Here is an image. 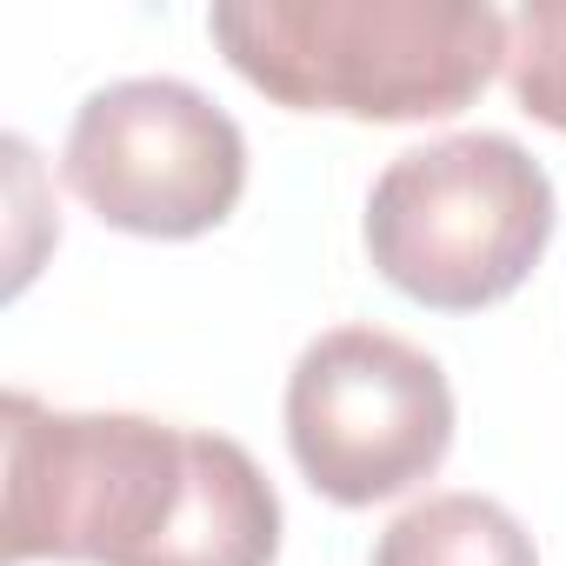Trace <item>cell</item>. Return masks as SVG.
Listing matches in <instances>:
<instances>
[{
	"instance_id": "6da1fadb",
	"label": "cell",
	"mask_w": 566,
	"mask_h": 566,
	"mask_svg": "<svg viewBox=\"0 0 566 566\" xmlns=\"http://www.w3.org/2000/svg\"><path fill=\"white\" fill-rule=\"evenodd\" d=\"M207 34L273 107L407 127L473 107L513 21L486 0H227Z\"/></svg>"
},
{
	"instance_id": "5b68a950",
	"label": "cell",
	"mask_w": 566,
	"mask_h": 566,
	"mask_svg": "<svg viewBox=\"0 0 566 566\" xmlns=\"http://www.w3.org/2000/svg\"><path fill=\"white\" fill-rule=\"evenodd\" d=\"M61 180L120 233L200 240L247 193V134L187 81H114L74 114Z\"/></svg>"
},
{
	"instance_id": "7a4b0ae2",
	"label": "cell",
	"mask_w": 566,
	"mask_h": 566,
	"mask_svg": "<svg viewBox=\"0 0 566 566\" xmlns=\"http://www.w3.org/2000/svg\"><path fill=\"white\" fill-rule=\"evenodd\" d=\"M193 473V433L147 413L0 400V566H147Z\"/></svg>"
},
{
	"instance_id": "3957f363",
	"label": "cell",
	"mask_w": 566,
	"mask_h": 566,
	"mask_svg": "<svg viewBox=\"0 0 566 566\" xmlns=\"http://www.w3.org/2000/svg\"><path fill=\"white\" fill-rule=\"evenodd\" d=\"M559 200L513 134H453L387 160L367 193V253L394 294L480 314L539 266Z\"/></svg>"
},
{
	"instance_id": "ba28073f",
	"label": "cell",
	"mask_w": 566,
	"mask_h": 566,
	"mask_svg": "<svg viewBox=\"0 0 566 566\" xmlns=\"http://www.w3.org/2000/svg\"><path fill=\"white\" fill-rule=\"evenodd\" d=\"M506 87L513 107L539 127L566 134V0H526L506 41Z\"/></svg>"
},
{
	"instance_id": "277c9868",
	"label": "cell",
	"mask_w": 566,
	"mask_h": 566,
	"mask_svg": "<svg viewBox=\"0 0 566 566\" xmlns=\"http://www.w3.org/2000/svg\"><path fill=\"white\" fill-rule=\"evenodd\" d=\"M287 447L321 500H394L440 473L453 447V387L413 340L334 327L287 374Z\"/></svg>"
},
{
	"instance_id": "52a82bcc",
	"label": "cell",
	"mask_w": 566,
	"mask_h": 566,
	"mask_svg": "<svg viewBox=\"0 0 566 566\" xmlns=\"http://www.w3.org/2000/svg\"><path fill=\"white\" fill-rule=\"evenodd\" d=\"M374 566H539V546L486 493H427L380 533Z\"/></svg>"
},
{
	"instance_id": "8992f818",
	"label": "cell",
	"mask_w": 566,
	"mask_h": 566,
	"mask_svg": "<svg viewBox=\"0 0 566 566\" xmlns=\"http://www.w3.org/2000/svg\"><path fill=\"white\" fill-rule=\"evenodd\" d=\"M280 559V493L253 453L227 433H193L187 500L147 566H273Z\"/></svg>"
}]
</instances>
